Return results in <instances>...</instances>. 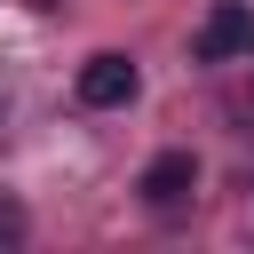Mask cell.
Returning <instances> with one entry per match:
<instances>
[{
  "label": "cell",
  "instance_id": "3",
  "mask_svg": "<svg viewBox=\"0 0 254 254\" xmlns=\"http://www.w3.org/2000/svg\"><path fill=\"white\" fill-rule=\"evenodd\" d=\"M135 190H143V206H183V198L198 190V159H190V151H159V159L135 175Z\"/></svg>",
  "mask_w": 254,
  "mask_h": 254
},
{
  "label": "cell",
  "instance_id": "4",
  "mask_svg": "<svg viewBox=\"0 0 254 254\" xmlns=\"http://www.w3.org/2000/svg\"><path fill=\"white\" fill-rule=\"evenodd\" d=\"M16 238H24V214H16V206H0V246H16Z\"/></svg>",
  "mask_w": 254,
  "mask_h": 254
},
{
  "label": "cell",
  "instance_id": "2",
  "mask_svg": "<svg viewBox=\"0 0 254 254\" xmlns=\"http://www.w3.org/2000/svg\"><path fill=\"white\" fill-rule=\"evenodd\" d=\"M135 87H143V71H135V56H119V48H103V56L79 64V103H87V111H119V103H135Z\"/></svg>",
  "mask_w": 254,
  "mask_h": 254
},
{
  "label": "cell",
  "instance_id": "1",
  "mask_svg": "<svg viewBox=\"0 0 254 254\" xmlns=\"http://www.w3.org/2000/svg\"><path fill=\"white\" fill-rule=\"evenodd\" d=\"M190 56H198V64L254 56V8H246V0H214V8H206V24H198V40H190Z\"/></svg>",
  "mask_w": 254,
  "mask_h": 254
}]
</instances>
